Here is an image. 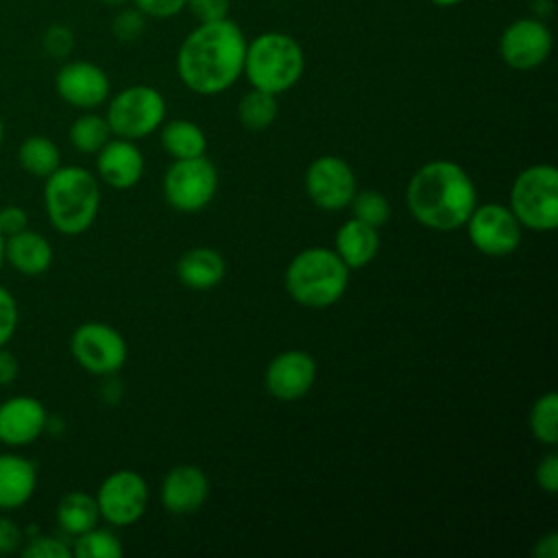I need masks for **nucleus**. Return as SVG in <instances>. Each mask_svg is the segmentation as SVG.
<instances>
[{"label": "nucleus", "instance_id": "nucleus-1", "mask_svg": "<svg viewBox=\"0 0 558 558\" xmlns=\"http://www.w3.org/2000/svg\"><path fill=\"white\" fill-rule=\"evenodd\" d=\"M244 52L246 37L233 20L198 22L179 46L177 74L190 92L216 96L242 76Z\"/></svg>", "mask_w": 558, "mask_h": 558}, {"label": "nucleus", "instance_id": "nucleus-2", "mask_svg": "<svg viewBox=\"0 0 558 558\" xmlns=\"http://www.w3.org/2000/svg\"><path fill=\"white\" fill-rule=\"evenodd\" d=\"M405 203L416 222L432 231H456L466 225L477 205L469 172L447 159L421 166L405 190Z\"/></svg>", "mask_w": 558, "mask_h": 558}, {"label": "nucleus", "instance_id": "nucleus-3", "mask_svg": "<svg viewBox=\"0 0 558 558\" xmlns=\"http://www.w3.org/2000/svg\"><path fill=\"white\" fill-rule=\"evenodd\" d=\"M44 207L50 225L59 233H85L100 209V185L96 174L83 166H59L44 179Z\"/></svg>", "mask_w": 558, "mask_h": 558}, {"label": "nucleus", "instance_id": "nucleus-4", "mask_svg": "<svg viewBox=\"0 0 558 558\" xmlns=\"http://www.w3.org/2000/svg\"><path fill=\"white\" fill-rule=\"evenodd\" d=\"M303 70L305 54L292 35L268 31L246 41L242 74L251 87L279 96L299 83Z\"/></svg>", "mask_w": 558, "mask_h": 558}, {"label": "nucleus", "instance_id": "nucleus-5", "mask_svg": "<svg viewBox=\"0 0 558 558\" xmlns=\"http://www.w3.org/2000/svg\"><path fill=\"white\" fill-rule=\"evenodd\" d=\"M349 268L325 246L296 253L286 268V290L305 307H329L347 292Z\"/></svg>", "mask_w": 558, "mask_h": 558}, {"label": "nucleus", "instance_id": "nucleus-6", "mask_svg": "<svg viewBox=\"0 0 558 558\" xmlns=\"http://www.w3.org/2000/svg\"><path fill=\"white\" fill-rule=\"evenodd\" d=\"M510 209L530 231H554L558 227V170L536 163L517 174L510 190Z\"/></svg>", "mask_w": 558, "mask_h": 558}, {"label": "nucleus", "instance_id": "nucleus-7", "mask_svg": "<svg viewBox=\"0 0 558 558\" xmlns=\"http://www.w3.org/2000/svg\"><path fill=\"white\" fill-rule=\"evenodd\" d=\"M166 118V100L150 85H129L107 105L105 120L116 137L140 140L155 133Z\"/></svg>", "mask_w": 558, "mask_h": 558}, {"label": "nucleus", "instance_id": "nucleus-8", "mask_svg": "<svg viewBox=\"0 0 558 558\" xmlns=\"http://www.w3.org/2000/svg\"><path fill=\"white\" fill-rule=\"evenodd\" d=\"M218 190L216 166L205 157L174 159L163 174V196L181 214L205 209Z\"/></svg>", "mask_w": 558, "mask_h": 558}, {"label": "nucleus", "instance_id": "nucleus-9", "mask_svg": "<svg viewBox=\"0 0 558 558\" xmlns=\"http://www.w3.org/2000/svg\"><path fill=\"white\" fill-rule=\"evenodd\" d=\"M70 353L83 371L92 375H113L124 366L129 349L116 327L89 320L72 331Z\"/></svg>", "mask_w": 558, "mask_h": 558}, {"label": "nucleus", "instance_id": "nucleus-10", "mask_svg": "<svg viewBox=\"0 0 558 558\" xmlns=\"http://www.w3.org/2000/svg\"><path fill=\"white\" fill-rule=\"evenodd\" d=\"M96 504L100 517L116 525H133L148 506V484L146 480L131 469L113 471L102 480L96 493Z\"/></svg>", "mask_w": 558, "mask_h": 558}, {"label": "nucleus", "instance_id": "nucleus-11", "mask_svg": "<svg viewBox=\"0 0 558 558\" xmlns=\"http://www.w3.org/2000/svg\"><path fill=\"white\" fill-rule=\"evenodd\" d=\"M464 227L471 244L490 257L510 255L521 242V222L501 203L475 205Z\"/></svg>", "mask_w": 558, "mask_h": 558}, {"label": "nucleus", "instance_id": "nucleus-12", "mask_svg": "<svg viewBox=\"0 0 558 558\" xmlns=\"http://www.w3.org/2000/svg\"><path fill=\"white\" fill-rule=\"evenodd\" d=\"M551 31L541 17H519L499 35V57L512 70H534L543 65L551 52Z\"/></svg>", "mask_w": 558, "mask_h": 558}, {"label": "nucleus", "instance_id": "nucleus-13", "mask_svg": "<svg viewBox=\"0 0 558 558\" xmlns=\"http://www.w3.org/2000/svg\"><path fill=\"white\" fill-rule=\"evenodd\" d=\"M305 192L325 211L344 209L357 192L353 168L342 157L323 155L307 166Z\"/></svg>", "mask_w": 558, "mask_h": 558}, {"label": "nucleus", "instance_id": "nucleus-14", "mask_svg": "<svg viewBox=\"0 0 558 558\" xmlns=\"http://www.w3.org/2000/svg\"><path fill=\"white\" fill-rule=\"evenodd\" d=\"M54 89L63 102L83 111H92L109 98L111 83L100 65L76 59L59 68L54 76Z\"/></svg>", "mask_w": 558, "mask_h": 558}, {"label": "nucleus", "instance_id": "nucleus-15", "mask_svg": "<svg viewBox=\"0 0 558 558\" xmlns=\"http://www.w3.org/2000/svg\"><path fill=\"white\" fill-rule=\"evenodd\" d=\"M48 429V410L37 397L13 395L0 403V442L17 449Z\"/></svg>", "mask_w": 558, "mask_h": 558}, {"label": "nucleus", "instance_id": "nucleus-16", "mask_svg": "<svg viewBox=\"0 0 558 558\" xmlns=\"http://www.w3.org/2000/svg\"><path fill=\"white\" fill-rule=\"evenodd\" d=\"M316 379V362L310 353L292 349L270 360L266 366V390L279 401H296L310 392Z\"/></svg>", "mask_w": 558, "mask_h": 558}, {"label": "nucleus", "instance_id": "nucleus-17", "mask_svg": "<svg viewBox=\"0 0 558 558\" xmlns=\"http://www.w3.org/2000/svg\"><path fill=\"white\" fill-rule=\"evenodd\" d=\"M96 172L113 190H129L140 183L144 174V155L133 140H109L96 153Z\"/></svg>", "mask_w": 558, "mask_h": 558}, {"label": "nucleus", "instance_id": "nucleus-18", "mask_svg": "<svg viewBox=\"0 0 558 558\" xmlns=\"http://www.w3.org/2000/svg\"><path fill=\"white\" fill-rule=\"evenodd\" d=\"M209 495V480L203 469L194 464H179L168 471L161 482V504L168 512H196Z\"/></svg>", "mask_w": 558, "mask_h": 558}, {"label": "nucleus", "instance_id": "nucleus-19", "mask_svg": "<svg viewBox=\"0 0 558 558\" xmlns=\"http://www.w3.org/2000/svg\"><path fill=\"white\" fill-rule=\"evenodd\" d=\"M37 488V466L20 453H0V512L20 510Z\"/></svg>", "mask_w": 558, "mask_h": 558}, {"label": "nucleus", "instance_id": "nucleus-20", "mask_svg": "<svg viewBox=\"0 0 558 558\" xmlns=\"http://www.w3.org/2000/svg\"><path fill=\"white\" fill-rule=\"evenodd\" d=\"M52 246L46 235L33 229H24L11 238H4V264L24 277H39L52 266Z\"/></svg>", "mask_w": 558, "mask_h": 558}, {"label": "nucleus", "instance_id": "nucleus-21", "mask_svg": "<svg viewBox=\"0 0 558 558\" xmlns=\"http://www.w3.org/2000/svg\"><path fill=\"white\" fill-rule=\"evenodd\" d=\"M177 277L185 288L192 290H211L216 288L227 272V264L225 257L207 246H196L185 251L177 266Z\"/></svg>", "mask_w": 558, "mask_h": 558}, {"label": "nucleus", "instance_id": "nucleus-22", "mask_svg": "<svg viewBox=\"0 0 558 558\" xmlns=\"http://www.w3.org/2000/svg\"><path fill=\"white\" fill-rule=\"evenodd\" d=\"M377 251H379L377 227L366 225L357 218L342 222V227L336 233V255L344 262L349 270H357L371 264Z\"/></svg>", "mask_w": 558, "mask_h": 558}, {"label": "nucleus", "instance_id": "nucleus-23", "mask_svg": "<svg viewBox=\"0 0 558 558\" xmlns=\"http://www.w3.org/2000/svg\"><path fill=\"white\" fill-rule=\"evenodd\" d=\"M54 517H57L59 527L65 534L78 536L98 525L100 512H98L96 497H92L83 490H70L59 499Z\"/></svg>", "mask_w": 558, "mask_h": 558}, {"label": "nucleus", "instance_id": "nucleus-24", "mask_svg": "<svg viewBox=\"0 0 558 558\" xmlns=\"http://www.w3.org/2000/svg\"><path fill=\"white\" fill-rule=\"evenodd\" d=\"M161 146L174 159L201 157L207 150V137L198 124L192 120H170L161 129Z\"/></svg>", "mask_w": 558, "mask_h": 558}, {"label": "nucleus", "instance_id": "nucleus-25", "mask_svg": "<svg viewBox=\"0 0 558 558\" xmlns=\"http://www.w3.org/2000/svg\"><path fill=\"white\" fill-rule=\"evenodd\" d=\"M17 161L31 177L46 179L61 166V150L48 135H31L20 144Z\"/></svg>", "mask_w": 558, "mask_h": 558}, {"label": "nucleus", "instance_id": "nucleus-26", "mask_svg": "<svg viewBox=\"0 0 558 558\" xmlns=\"http://www.w3.org/2000/svg\"><path fill=\"white\" fill-rule=\"evenodd\" d=\"M279 113L277 96L264 89L246 92L238 102V120L248 131H264L268 129Z\"/></svg>", "mask_w": 558, "mask_h": 558}, {"label": "nucleus", "instance_id": "nucleus-27", "mask_svg": "<svg viewBox=\"0 0 558 558\" xmlns=\"http://www.w3.org/2000/svg\"><path fill=\"white\" fill-rule=\"evenodd\" d=\"M68 137H70V144H72L78 153L96 155V153L111 140V129H109L105 116H98V113L87 111V113L78 116V118L70 124Z\"/></svg>", "mask_w": 558, "mask_h": 558}, {"label": "nucleus", "instance_id": "nucleus-28", "mask_svg": "<svg viewBox=\"0 0 558 558\" xmlns=\"http://www.w3.org/2000/svg\"><path fill=\"white\" fill-rule=\"evenodd\" d=\"M530 429L543 445L554 447L558 442V395H541L530 410Z\"/></svg>", "mask_w": 558, "mask_h": 558}, {"label": "nucleus", "instance_id": "nucleus-29", "mask_svg": "<svg viewBox=\"0 0 558 558\" xmlns=\"http://www.w3.org/2000/svg\"><path fill=\"white\" fill-rule=\"evenodd\" d=\"M120 538L102 527H92L78 536H74L72 556L76 558H120L122 556Z\"/></svg>", "mask_w": 558, "mask_h": 558}, {"label": "nucleus", "instance_id": "nucleus-30", "mask_svg": "<svg viewBox=\"0 0 558 558\" xmlns=\"http://www.w3.org/2000/svg\"><path fill=\"white\" fill-rule=\"evenodd\" d=\"M349 205L353 209V218L373 227H381L390 218V203L377 190L355 192Z\"/></svg>", "mask_w": 558, "mask_h": 558}, {"label": "nucleus", "instance_id": "nucleus-31", "mask_svg": "<svg viewBox=\"0 0 558 558\" xmlns=\"http://www.w3.org/2000/svg\"><path fill=\"white\" fill-rule=\"evenodd\" d=\"M20 554L24 558H70L72 547L65 541H61L59 536L33 534V536L24 538Z\"/></svg>", "mask_w": 558, "mask_h": 558}, {"label": "nucleus", "instance_id": "nucleus-32", "mask_svg": "<svg viewBox=\"0 0 558 558\" xmlns=\"http://www.w3.org/2000/svg\"><path fill=\"white\" fill-rule=\"evenodd\" d=\"M146 28V15L135 9V7H126L120 9L113 20H111V33L118 41H135Z\"/></svg>", "mask_w": 558, "mask_h": 558}, {"label": "nucleus", "instance_id": "nucleus-33", "mask_svg": "<svg viewBox=\"0 0 558 558\" xmlns=\"http://www.w3.org/2000/svg\"><path fill=\"white\" fill-rule=\"evenodd\" d=\"M41 46L48 57L52 59H65L74 48V33L65 24H52L44 31Z\"/></svg>", "mask_w": 558, "mask_h": 558}, {"label": "nucleus", "instance_id": "nucleus-34", "mask_svg": "<svg viewBox=\"0 0 558 558\" xmlns=\"http://www.w3.org/2000/svg\"><path fill=\"white\" fill-rule=\"evenodd\" d=\"M17 320H20L17 301L11 294V290L0 286V347H7L11 342L17 329Z\"/></svg>", "mask_w": 558, "mask_h": 558}, {"label": "nucleus", "instance_id": "nucleus-35", "mask_svg": "<svg viewBox=\"0 0 558 558\" xmlns=\"http://www.w3.org/2000/svg\"><path fill=\"white\" fill-rule=\"evenodd\" d=\"M229 4L231 0H185V9L198 22H214V20L229 17Z\"/></svg>", "mask_w": 558, "mask_h": 558}, {"label": "nucleus", "instance_id": "nucleus-36", "mask_svg": "<svg viewBox=\"0 0 558 558\" xmlns=\"http://www.w3.org/2000/svg\"><path fill=\"white\" fill-rule=\"evenodd\" d=\"M133 7L140 9L146 17L166 20L185 9V0H133Z\"/></svg>", "mask_w": 558, "mask_h": 558}, {"label": "nucleus", "instance_id": "nucleus-37", "mask_svg": "<svg viewBox=\"0 0 558 558\" xmlns=\"http://www.w3.org/2000/svg\"><path fill=\"white\" fill-rule=\"evenodd\" d=\"M28 227V214L20 205H4L0 207V233L11 238Z\"/></svg>", "mask_w": 558, "mask_h": 558}, {"label": "nucleus", "instance_id": "nucleus-38", "mask_svg": "<svg viewBox=\"0 0 558 558\" xmlns=\"http://www.w3.org/2000/svg\"><path fill=\"white\" fill-rule=\"evenodd\" d=\"M22 543H24V530H20V525L11 517L0 512V556L20 551Z\"/></svg>", "mask_w": 558, "mask_h": 558}, {"label": "nucleus", "instance_id": "nucleus-39", "mask_svg": "<svg viewBox=\"0 0 558 558\" xmlns=\"http://www.w3.org/2000/svg\"><path fill=\"white\" fill-rule=\"evenodd\" d=\"M536 484L554 495L558 490V456L551 451L536 464Z\"/></svg>", "mask_w": 558, "mask_h": 558}, {"label": "nucleus", "instance_id": "nucleus-40", "mask_svg": "<svg viewBox=\"0 0 558 558\" xmlns=\"http://www.w3.org/2000/svg\"><path fill=\"white\" fill-rule=\"evenodd\" d=\"M17 357L7 349V347H0V386H9L15 381L17 377Z\"/></svg>", "mask_w": 558, "mask_h": 558}, {"label": "nucleus", "instance_id": "nucleus-41", "mask_svg": "<svg viewBox=\"0 0 558 558\" xmlns=\"http://www.w3.org/2000/svg\"><path fill=\"white\" fill-rule=\"evenodd\" d=\"M534 556L536 558H556L558 556V534L549 532L543 538H538L534 545Z\"/></svg>", "mask_w": 558, "mask_h": 558}, {"label": "nucleus", "instance_id": "nucleus-42", "mask_svg": "<svg viewBox=\"0 0 558 558\" xmlns=\"http://www.w3.org/2000/svg\"><path fill=\"white\" fill-rule=\"evenodd\" d=\"M429 2L436 7H456V4H462L464 0H429Z\"/></svg>", "mask_w": 558, "mask_h": 558}, {"label": "nucleus", "instance_id": "nucleus-43", "mask_svg": "<svg viewBox=\"0 0 558 558\" xmlns=\"http://www.w3.org/2000/svg\"><path fill=\"white\" fill-rule=\"evenodd\" d=\"M96 2H100V4H105V7H122V4L129 2V0H96Z\"/></svg>", "mask_w": 558, "mask_h": 558}, {"label": "nucleus", "instance_id": "nucleus-44", "mask_svg": "<svg viewBox=\"0 0 558 558\" xmlns=\"http://www.w3.org/2000/svg\"><path fill=\"white\" fill-rule=\"evenodd\" d=\"M4 266V235L0 233V270Z\"/></svg>", "mask_w": 558, "mask_h": 558}, {"label": "nucleus", "instance_id": "nucleus-45", "mask_svg": "<svg viewBox=\"0 0 558 558\" xmlns=\"http://www.w3.org/2000/svg\"><path fill=\"white\" fill-rule=\"evenodd\" d=\"M2 142H4V120L0 116V148H2Z\"/></svg>", "mask_w": 558, "mask_h": 558}]
</instances>
